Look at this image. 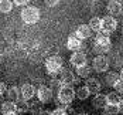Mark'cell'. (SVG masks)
I'll return each mask as SVG.
<instances>
[{
	"label": "cell",
	"mask_w": 123,
	"mask_h": 115,
	"mask_svg": "<svg viewBox=\"0 0 123 115\" xmlns=\"http://www.w3.org/2000/svg\"><path fill=\"white\" fill-rule=\"evenodd\" d=\"M36 95L38 97V100L41 102H48V101H51V98H52V89L49 88V87L43 85V87H40V88L37 89Z\"/></svg>",
	"instance_id": "cell-9"
},
{
	"label": "cell",
	"mask_w": 123,
	"mask_h": 115,
	"mask_svg": "<svg viewBox=\"0 0 123 115\" xmlns=\"http://www.w3.org/2000/svg\"><path fill=\"white\" fill-rule=\"evenodd\" d=\"M119 78H120V80H122V81H123V70H122V71H120V74H119Z\"/></svg>",
	"instance_id": "cell-30"
},
{
	"label": "cell",
	"mask_w": 123,
	"mask_h": 115,
	"mask_svg": "<svg viewBox=\"0 0 123 115\" xmlns=\"http://www.w3.org/2000/svg\"><path fill=\"white\" fill-rule=\"evenodd\" d=\"M116 27H117V20L115 17L106 16V17L102 19V31H105V33L109 34V33L116 30Z\"/></svg>",
	"instance_id": "cell-6"
},
{
	"label": "cell",
	"mask_w": 123,
	"mask_h": 115,
	"mask_svg": "<svg viewBox=\"0 0 123 115\" xmlns=\"http://www.w3.org/2000/svg\"><path fill=\"white\" fill-rule=\"evenodd\" d=\"M93 107L95 108H98V109H102V108H105V105H106V95H102V94H96L95 95V98H93Z\"/></svg>",
	"instance_id": "cell-17"
},
{
	"label": "cell",
	"mask_w": 123,
	"mask_h": 115,
	"mask_svg": "<svg viewBox=\"0 0 123 115\" xmlns=\"http://www.w3.org/2000/svg\"><path fill=\"white\" fill-rule=\"evenodd\" d=\"M58 3H60V0H45V6H48V7H55Z\"/></svg>",
	"instance_id": "cell-28"
},
{
	"label": "cell",
	"mask_w": 123,
	"mask_h": 115,
	"mask_svg": "<svg viewBox=\"0 0 123 115\" xmlns=\"http://www.w3.org/2000/svg\"><path fill=\"white\" fill-rule=\"evenodd\" d=\"M89 28H91V31L99 33V31L102 30V19H99V17H92L91 21H89Z\"/></svg>",
	"instance_id": "cell-19"
},
{
	"label": "cell",
	"mask_w": 123,
	"mask_h": 115,
	"mask_svg": "<svg viewBox=\"0 0 123 115\" xmlns=\"http://www.w3.org/2000/svg\"><path fill=\"white\" fill-rule=\"evenodd\" d=\"M6 95H7V100L13 102H17L20 100V88L17 87H9L6 91Z\"/></svg>",
	"instance_id": "cell-16"
},
{
	"label": "cell",
	"mask_w": 123,
	"mask_h": 115,
	"mask_svg": "<svg viewBox=\"0 0 123 115\" xmlns=\"http://www.w3.org/2000/svg\"><path fill=\"white\" fill-rule=\"evenodd\" d=\"M36 92H37V89H36V87H34L33 84H23V85L20 87V97H21L24 101H28V100L34 98Z\"/></svg>",
	"instance_id": "cell-7"
},
{
	"label": "cell",
	"mask_w": 123,
	"mask_h": 115,
	"mask_svg": "<svg viewBox=\"0 0 123 115\" xmlns=\"http://www.w3.org/2000/svg\"><path fill=\"white\" fill-rule=\"evenodd\" d=\"M81 47H84L82 44V40L78 37L76 34H71L68 37V41H67V48L71 51H81Z\"/></svg>",
	"instance_id": "cell-8"
},
{
	"label": "cell",
	"mask_w": 123,
	"mask_h": 115,
	"mask_svg": "<svg viewBox=\"0 0 123 115\" xmlns=\"http://www.w3.org/2000/svg\"><path fill=\"white\" fill-rule=\"evenodd\" d=\"M30 0H13V4L14 6H18V7H25L28 4Z\"/></svg>",
	"instance_id": "cell-26"
},
{
	"label": "cell",
	"mask_w": 123,
	"mask_h": 115,
	"mask_svg": "<svg viewBox=\"0 0 123 115\" xmlns=\"http://www.w3.org/2000/svg\"><path fill=\"white\" fill-rule=\"evenodd\" d=\"M89 95H91V92H89V89L86 88L85 85L84 87H79V88L75 91V97L78 98V100H81V101H85L89 98Z\"/></svg>",
	"instance_id": "cell-18"
},
{
	"label": "cell",
	"mask_w": 123,
	"mask_h": 115,
	"mask_svg": "<svg viewBox=\"0 0 123 115\" xmlns=\"http://www.w3.org/2000/svg\"><path fill=\"white\" fill-rule=\"evenodd\" d=\"M60 82H61V85H72L75 82L74 73L69 70H62L61 75H60Z\"/></svg>",
	"instance_id": "cell-11"
},
{
	"label": "cell",
	"mask_w": 123,
	"mask_h": 115,
	"mask_svg": "<svg viewBox=\"0 0 123 115\" xmlns=\"http://www.w3.org/2000/svg\"><path fill=\"white\" fill-rule=\"evenodd\" d=\"M92 67H93V70L96 73H105L109 68V60L105 55H96V58L93 60Z\"/></svg>",
	"instance_id": "cell-5"
},
{
	"label": "cell",
	"mask_w": 123,
	"mask_h": 115,
	"mask_svg": "<svg viewBox=\"0 0 123 115\" xmlns=\"http://www.w3.org/2000/svg\"><path fill=\"white\" fill-rule=\"evenodd\" d=\"M20 16L25 24H36L40 20V10L38 7H34V6H25L21 10Z\"/></svg>",
	"instance_id": "cell-2"
},
{
	"label": "cell",
	"mask_w": 123,
	"mask_h": 115,
	"mask_svg": "<svg viewBox=\"0 0 123 115\" xmlns=\"http://www.w3.org/2000/svg\"><path fill=\"white\" fill-rule=\"evenodd\" d=\"M103 111H105V114L106 115H116L120 112V108H119V105H113V104H106L105 105V108H103Z\"/></svg>",
	"instance_id": "cell-24"
},
{
	"label": "cell",
	"mask_w": 123,
	"mask_h": 115,
	"mask_svg": "<svg viewBox=\"0 0 123 115\" xmlns=\"http://www.w3.org/2000/svg\"><path fill=\"white\" fill-rule=\"evenodd\" d=\"M120 97L117 92H109L106 95V104H113V105H119L120 104Z\"/></svg>",
	"instance_id": "cell-23"
},
{
	"label": "cell",
	"mask_w": 123,
	"mask_h": 115,
	"mask_svg": "<svg viewBox=\"0 0 123 115\" xmlns=\"http://www.w3.org/2000/svg\"><path fill=\"white\" fill-rule=\"evenodd\" d=\"M119 80H120V78H119V74H117V73H115V71L108 73V75H106V78H105V81H106V84H108L109 87H113Z\"/></svg>",
	"instance_id": "cell-22"
},
{
	"label": "cell",
	"mask_w": 123,
	"mask_h": 115,
	"mask_svg": "<svg viewBox=\"0 0 123 115\" xmlns=\"http://www.w3.org/2000/svg\"><path fill=\"white\" fill-rule=\"evenodd\" d=\"M71 64L75 67H81L86 64V54L82 51H74L71 55Z\"/></svg>",
	"instance_id": "cell-10"
},
{
	"label": "cell",
	"mask_w": 123,
	"mask_h": 115,
	"mask_svg": "<svg viewBox=\"0 0 123 115\" xmlns=\"http://www.w3.org/2000/svg\"><path fill=\"white\" fill-rule=\"evenodd\" d=\"M10 115H16V114H10Z\"/></svg>",
	"instance_id": "cell-32"
},
{
	"label": "cell",
	"mask_w": 123,
	"mask_h": 115,
	"mask_svg": "<svg viewBox=\"0 0 123 115\" xmlns=\"http://www.w3.org/2000/svg\"><path fill=\"white\" fill-rule=\"evenodd\" d=\"M111 50V38L109 34L105 31H99L96 38H95V44H93V51L98 53V55H103L105 53Z\"/></svg>",
	"instance_id": "cell-1"
},
{
	"label": "cell",
	"mask_w": 123,
	"mask_h": 115,
	"mask_svg": "<svg viewBox=\"0 0 123 115\" xmlns=\"http://www.w3.org/2000/svg\"><path fill=\"white\" fill-rule=\"evenodd\" d=\"M91 67L89 65H81V67H76V74L81 77V78H89L91 75Z\"/></svg>",
	"instance_id": "cell-21"
},
{
	"label": "cell",
	"mask_w": 123,
	"mask_h": 115,
	"mask_svg": "<svg viewBox=\"0 0 123 115\" xmlns=\"http://www.w3.org/2000/svg\"><path fill=\"white\" fill-rule=\"evenodd\" d=\"M113 88L116 89V92H117V94H123V81H122V80H119V81L113 85Z\"/></svg>",
	"instance_id": "cell-25"
},
{
	"label": "cell",
	"mask_w": 123,
	"mask_h": 115,
	"mask_svg": "<svg viewBox=\"0 0 123 115\" xmlns=\"http://www.w3.org/2000/svg\"><path fill=\"white\" fill-rule=\"evenodd\" d=\"M85 87L89 89L91 94H98L99 91H100V88H102L99 80H96V78H88V80H86V85Z\"/></svg>",
	"instance_id": "cell-14"
},
{
	"label": "cell",
	"mask_w": 123,
	"mask_h": 115,
	"mask_svg": "<svg viewBox=\"0 0 123 115\" xmlns=\"http://www.w3.org/2000/svg\"><path fill=\"white\" fill-rule=\"evenodd\" d=\"M62 65H64V61L60 55H51L47 58L45 61V68L49 74H57L62 70Z\"/></svg>",
	"instance_id": "cell-3"
},
{
	"label": "cell",
	"mask_w": 123,
	"mask_h": 115,
	"mask_svg": "<svg viewBox=\"0 0 123 115\" xmlns=\"http://www.w3.org/2000/svg\"><path fill=\"white\" fill-rule=\"evenodd\" d=\"M75 34L81 38V40L89 38L91 37V28H89V26L88 24H79L78 26V28H76V31H75Z\"/></svg>",
	"instance_id": "cell-15"
},
{
	"label": "cell",
	"mask_w": 123,
	"mask_h": 115,
	"mask_svg": "<svg viewBox=\"0 0 123 115\" xmlns=\"http://www.w3.org/2000/svg\"><path fill=\"white\" fill-rule=\"evenodd\" d=\"M74 98H75V89L72 88V85H61V88L58 91V100L62 104L68 105V104L72 102Z\"/></svg>",
	"instance_id": "cell-4"
},
{
	"label": "cell",
	"mask_w": 123,
	"mask_h": 115,
	"mask_svg": "<svg viewBox=\"0 0 123 115\" xmlns=\"http://www.w3.org/2000/svg\"><path fill=\"white\" fill-rule=\"evenodd\" d=\"M6 91H7V87H6V84L0 81V97H1V95H4V94H6Z\"/></svg>",
	"instance_id": "cell-29"
},
{
	"label": "cell",
	"mask_w": 123,
	"mask_h": 115,
	"mask_svg": "<svg viewBox=\"0 0 123 115\" xmlns=\"http://www.w3.org/2000/svg\"><path fill=\"white\" fill-rule=\"evenodd\" d=\"M51 115H67V111H65L64 108H55V109L51 112Z\"/></svg>",
	"instance_id": "cell-27"
},
{
	"label": "cell",
	"mask_w": 123,
	"mask_h": 115,
	"mask_svg": "<svg viewBox=\"0 0 123 115\" xmlns=\"http://www.w3.org/2000/svg\"><path fill=\"white\" fill-rule=\"evenodd\" d=\"M76 115H86V114H76Z\"/></svg>",
	"instance_id": "cell-31"
},
{
	"label": "cell",
	"mask_w": 123,
	"mask_h": 115,
	"mask_svg": "<svg viewBox=\"0 0 123 115\" xmlns=\"http://www.w3.org/2000/svg\"><path fill=\"white\" fill-rule=\"evenodd\" d=\"M0 111L3 115H10V114H16L17 112V102L13 101H4L0 107Z\"/></svg>",
	"instance_id": "cell-12"
},
{
	"label": "cell",
	"mask_w": 123,
	"mask_h": 115,
	"mask_svg": "<svg viewBox=\"0 0 123 115\" xmlns=\"http://www.w3.org/2000/svg\"><path fill=\"white\" fill-rule=\"evenodd\" d=\"M13 1L12 0H0V13H4V14H7V13H10L13 10Z\"/></svg>",
	"instance_id": "cell-20"
},
{
	"label": "cell",
	"mask_w": 123,
	"mask_h": 115,
	"mask_svg": "<svg viewBox=\"0 0 123 115\" xmlns=\"http://www.w3.org/2000/svg\"><path fill=\"white\" fill-rule=\"evenodd\" d=\"M106 9H108V13H109V16L115 17V16H119V14L122 13V4H120L117 0H111V1L108 3Z\"/></svg>",
	"instance_id": "cell-13"
}]
</instances>
